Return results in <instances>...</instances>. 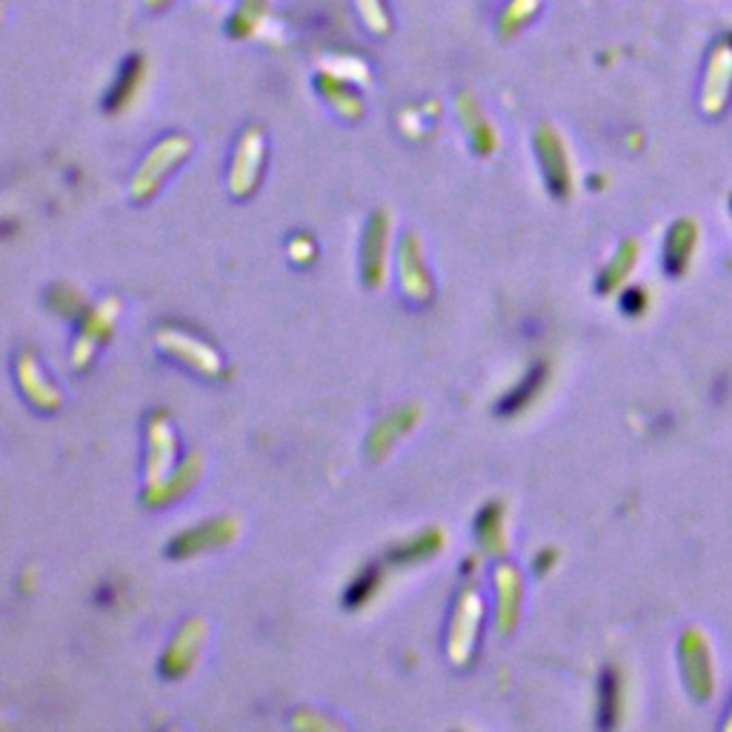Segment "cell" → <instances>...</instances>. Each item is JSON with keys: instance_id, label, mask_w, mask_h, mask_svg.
Listing matches in <instances>:
<instances>
[{"instance_id": "obj_4", "label": "cell", "mask_w": 732, "mask_h": 732, "mask_svg": "<svg viewBox=\"0 0 732 732\" xmlns=\"http://www.w3.org/2000/svg\"><path fill=\"white\" fill-rule=\"evenodd\" d=\"M541 380H544V366H535L533 373H530V378H526L524 384L518 386V393H513V395H510V398L504 400V404H501V413L513 415V409L524 406V398L526 400L533 398L535 389H538V386H541Z\"/></svg>"}, {"instance_id": "obj_5", "label": "cell", "mask_w": 732, "mask_h": 732, "mask_svg": "<svg viewBox=\"0 0 732 732\" xmlns=\"http://www.w3.org/2000/svg\"><path fill=\"white\" fill-rule=\"evenodd\" d=\"M538 9V0H513L510 9L501 14V32H513L521 23H526V18Z\"/></svg>"}, {"instance_id": "obj_2", "label": "cell", "mask_w": 732, "mask_h": 732, "mask_svg": "<svg viewBox=\"0 0 732 732\" xmlns=\"http://www.w3.org/2000/svg\"><path fill=\"white\" fill-rule=\"evenodd\" d=\"M538 147H541V155H544V164H546V178L553 180V189L555 192H564L566 187V175H570V167H566L564 160V149H561V140L558 135L553 132V129H541L538 135Z\"/></svg>"}, {"instance_id": "obj_7", "label": "cell", "mask_w": 732, "mask_h": 732, "mask_svg": "<svg viewBox=\"0 0 732 732\" xmlns=\"http://www.w3.org/2000/svg\"><path fill=\"white\" fill-rule=\"evenodd\" d=\"M373 581H375L373 573H369V578H366V575H364V578H360L358 584H355L353 590H349V599H347L349 604H358L360 599H366V595H369V590H373Z\"/></svg>"}, {"instance_id": "obj_3", "label": "cell", "mask_w": 732, "mask_h": 732, "mask_svg": "<svg viewBox=\"0 0 732 732\" xmlns=\"http://www.w3.org/2000/svg\"><path fill=\"white\" fill-rule=\"evenodd\" d=\"M138 78H140V58H132L127 67H123V72H120L118 87L112 89V98L107 100V107H120V103H123V98H129V95H132V89L138 87Z\"/></svg>"}, {"instance_id": "obj_1", "label": "cell", "mask_w": 732, "mask_h": 732, "mask_svg": "<svg viewBox=\"0 0 732 732\" xmlns=\"http://www.w3.org/2000/svg\"><path fill=\"white\" fill-rule=\"evenodd\" d=\"M732 100V43L721 40L715 43L710 58H706L704 83H701V109L710 118H719L726 112Z\"/></svg>"}, {"instance_id": "obj_6", "label": "cell", "mask_w": 732, "mask_h": 732, "mask_svg": "<svg viewBox=\"0 0 732 732\" xmlns=\"http://www.w3.org/2000/svg\"><path fill=\"white\" fill-rule=\"evenodd\" d=\"M358 3L369 27L378 29V32H384V29L389 27V18H386V9L380 7V0H358Z\"/></svg>"}]
</instances>
